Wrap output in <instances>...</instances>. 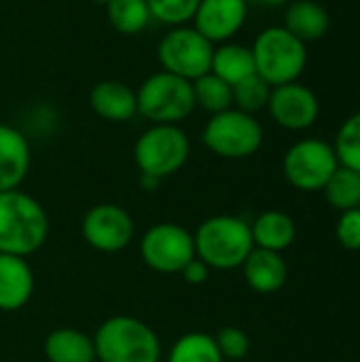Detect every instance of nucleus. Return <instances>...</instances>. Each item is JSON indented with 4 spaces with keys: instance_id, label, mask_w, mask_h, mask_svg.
Here are the masks:
<instances>
[{
    "instance_id": "obj_6",
    "label": "nucleus",
    "mask_w": 360,
    "mask_h": 362,
    "mask_svg": "<svg viewBox=\"0 0 360 362\" xmlns=\"http://www.w3.org/2000/svg\"><path fill=\"white\" fill-rule=\"evenodd\" d=\"M191 155L189 136L180 125H151L134 144V163L140 176L163 180L185 168Z\"/></svg>"
},
{
    "instance_id": "obj_24",
    "label": "nucleus",
    "mask_w": 360,
    "mask_h": 362,
    "mask_svg": "<svg viewBox=\"0 0 360 362\" xmlns=\"http://www.w3.org/2000/svg\"><path fill=\"white\" fill-rule=\"evenodd\" d=\"M195 108H202L210 115L223 112L233 108V87L219 78L216 74L208 72L195 81H191Z\"/></svg>"
},
{
    "instance_id": "obj_34",
    "label": "nucleus",
    "mask_w": 360,
    "mask_h": 362,
    "mask_svg": "<svg viewBox=\"0 0 360 362\" xmlns=\"http://www.w3.org/2000/svg\"><path fill=\"white\" fill-rule=\"evenodd\" d=\"M359 208H360V206H359Z\"/></svg>"
},
{
    "instance_id": "obj_11",
    "label": "nucleus",
    "mask_w": 360,
    "mask_h": 362,
    "mask_svg": "<svg viewBox=\"0 0 360 362\" xmlns=\"http://www.w3.org/2000/svg\"><path fill=\"white\" fill-rule=\"evenodd\" d=\"M81 235L85 244L102 255H117L136 238V223L132 214L119 204H95L81 221Z\"/></svg>"
},
{
    "instance_id": "obj_19",
    "label": "nucleus",
    "mask_w": 360,
    "mask_h": 362,
    "mask_svg": "<svg viewBox=\"0 0 360 362\" xmlns=\"http://www.w3.org/2000/svg\"><path fill=\"white\" fill-rule=\"evenodd\" d=\"M284 28L301 42L320 40L331 28V15L320 2L293 0L284 11Z\"/></svg>"
},
{
    "instance_id": "obj_22",
    "label": "nucleus",
    "mask_w": 360,
    "mask_h": 362,
    "mask_svg": "<svg viewBox=\"0 0 360 362\" xmlns=\"http://www.w3.org/2000/svg\"><path fill=\"white\" fill-rule=\"evenodd\" d=\"M166 362H225V358L219 352L214 335L189 331L172 344Z\"/></svg>"
},
{
    "instance_id": "obj_21",
    "label": "nucleus",
    "mask_w": 360,
    "mask_h": 362,
    "mask_svg": "<svg viewBox=\"0 0 360 362\" xmlns=\"http://www.w3.org/2000/svg\"><path fill=\"white\" fill-rule=\"evenodd\" d=\"M210 72L223 78L225 83H229L231 87L238 85L240 81L257 74L252 49L240 42H231V40L214 47Z\"/></svg>"
},
{
    "instance_id": "obj_12",
    "label": "nucleus",
    "mask_w": 360,
    "mask_h": 362,
    "mask_svg": "<svg viewBox=\"0 0 360 362\" xmlns=\"http://www.w3.org/2000/svg\"><path fill=\"white\" fill-rule=\"evenodd\" d=\"M267 112L280 127L289 132H303L318 121L320 102L310 87L295 81L272 87Z\"/></svg>"
},
{
    "instance_id": "obj_10",
    "label": "nucleus",
    "mask_w": 360,
    "mask_h": 362,
    "mask_svg": "<svg viewBox=\"0 0 360 362\" xmlns=\"http://www.w3.org/2000/svg\"><path fill=\"white\" fill-rule=\"evenodd\" d=\"M337 168L339 161L333 144L320 138H303L295 142L282 159V174L289 185L306 193L323 191Z\"/></svg>"
},
{
    "instance_id": "obj_4",
    "label": "nucleus",
    "mask_w": 360,
    "mask_h": 362,
    "mask_svg": "<svg viewBox=\"0 0 360 362\" xmlns=\"http://www.w3.org/2000/svg\"><path fill=\"white\" fill-rule=\"evenodd\" d=\"M257 74L272 87L295 83L308 66V49L284 25H272L259 32L252 42Z\"/></svg>"
},
{
    "instance_id": "obj_5",
    "label": "nucleus",
    "mask_w": 360,
    "mask_h": 362,
    "mask_svg": "<svg viewBox=\"0 0 360 362\" xmlns=\"http://www.w3.org/2000/svg\"><path fill=\"white\" fill-rule=\"evenodd\" d=\"M136 100L138 115L151 125H180L195 110L191 83L166 70L146 76L136 91Z\"/></svg>"
},
{
    "instance_id": "obj_31",
    "label": "nucleus",
    "mask_w": 360,
    "mask_h": 362,
    "mask_svg": "<svg viewBox=\"0 0 360 362\" xmlns=\"http://www.w3.org/2000/svg\"><path fill=\"white\" fill-rule=\"evenodd\" d=\"M210 267L204 263V261H199L197 257L193 259V261H189L187 265H185V269L178 274L187 284H191V286H202V284H206L208 280H210Z\"/></svg>"
},
{
    "instance_id": "obj_8",
    "label": "nucleus",
    "mask_w": 360,
    "mask_h": 362,
    "mask_svg": "<svg viewBox=\"0 0 360 362\" xmlns=\"http://www.w3.org/2000/svg\"><path fill=\"white\" fill-rule=\"evenodd\" d=\"M138 250L149 269L163 276L180 274L195 259L193 231L180 223H155L140 235Z\"/></svg>"
},
{
    "instance_id": "obj_18",
    "label": "nucleus",
    "mask_w": 360,
    "mask_h": 362,
    "mask_svg": "<svg viewBox=\"0 0 360 362\" xmlns=\"http://www.w3.org/2000/svg\"><path fill=\"white\" fill-rule=\"evenodd\" d=\"M47 362H98L93 337L76 327H57L42 341Z\"/></svg>"
},
{
    "instance_id": "obj_32",
    "label": "nucleus",
    "mask_w": 360,
    "mask_h": 362,
    "mask_svg": "<svg viewBox=\"0 0 360 362\" xmlns=\"http://www.w3.org/2000/svg\"><path fill=\"white\" fill-rule=\"evenodd\" d=\"M248 4H259V6H282L289 4L291 0H246Z\"/></svg>"
},
{
    "instance_id": "obj_29",
    "label": "nucleus",
    "mask_w": 360,
    "mask_h": 362,
    "mask_svg": "<svg viewBox=\"0 0 360 362\" xmlns=\"http://www.w3.org/2000/svg\"><path fill=\"white\" fill-rule=\"evenodd\" d=\"M214 341L225 361H242L250 350V339H248L246 331H242L238 327H223L214 335Z\"/></svg>"
},
{
    "instance_id": "obj_13",
    "label": "nucleus",
    "mask_w": 360,
    "mask_h": 362,
    "mask_svg": "<svg viewBox=\"0 0 360 362\" xmlns=\"http://www.w3.org/2000/svg\"><path fill=\"white\" fill-rule=\"evenodd\" d=\"M246 0H199L191 25L212 45L229 42L248 19Z\"/></svg>"
},
{
    "instance_id": "obj_20",
    "label": "nucleus",
    "mask_w": 360,
    "mask_h": 362,
    "mask_svg": "<svg viewBox=\"0 0 360 362\" xmlns=\"http://www.w3.org/2000/svg\"><path fill=\"white\" fill-rule=\"evenodd\" d=\"M255 248L284 252L297 238L295 221L282 210H265L250 223Z\"/></svg>"
},
{
    "instance_id": "obj_30",
    "label": "nucleus",
    "mask_w": 360,
    "mask_h": 362,
    "mask_svg": "<svg viewBox=\"0 0 360 362\" xmlns=\"http://www.w3.org/2000/svg\"><path fill=\"white\" fill-rule=\"evenodd\" d=\"M335 235L346 250H360V208L342 212L335 227Z\"/></svg>"
},
{
    "instance_id": "obj_3",
    "label": "nucleus",
    "mask_w": 360,
    "mask_h": 362,
    "mask_svg": "<svg viewBox=\"0 0 360 362\" xmlns=\"http://www.w3.org/2000/svg\"><path fill=\"white\" fill-rule=\"evenodd\" d=\"M93 346L98 362H159L161 339L144 320L117 314L100 322L95 329Z\"/></svg>"
},
{
    "instance_id": "obj_27",
    "label": "nucleus",
    "mask_w": 360,
    "mask_h": 362,
    "mask_svg": "<svg viewBox=\"0 0 360 362\" xmlns=\"http://www.w3.org/2000/svg\"><path fill=\"white\" fill-rule=\"evenodd\" d=\"M333 148L339 165L350 168L360 174V110L342 123Z\"/></svg>"
},
{
    "instance_id": "obj_7",
    "label": "nucleus",
    "mask_w": 360,
    "mask_h": 362,
    "mask_svg": "<svg viewBox=\"0 0 360 362\" xmlns=\"http://www.w3.org/2000/svg\"><path fill=\"white\" fill-rule=\"evenodd\" d=\"M263 138L265 134L259 119L238 108L210 115L202 129V144L223 159L252 157L261 148Z\"/></svg>"
},
{
    "instance_id": "obj_33",
    "label": "nucleus",
    "mask_w": 360,
    "mask_h": 362,
    "mask_svg": "<svg viewBox=\"0 0 360 362\" xmlns=\"http://www.w3.org/2000/svg\"><path fill=\"white\" fill-rule=\"evenodd\" d=\"M93 2H95V4H102V6H106V4H108L110 0H93Z\"/></svg>"
},
{
    "instance_id": "obj_25",
    "label": "nucleus",
    "mask_w": 360,
    "mask_h": 362,
    "mask_svg": "<svg viewBox=\"0 0 360 362\" xmlns=\"http://www.w3.org/2000/svg\"><path fill=\"white\" fill-rule=\"evenodd\" d=\"M325 197L327 202L339 210V212H346V210H352V208H359L360 206V174L350 170V168H344L339 165L333 176L329 178V182L325 185Z\"/></svg>"
},
{
    "instance_id": "obj_26",
    "label": "nucleus",
    "mask_w": 360,
    "mask_h": 362,
    "mask_svg": "<svg viewBox=\"0 0 360 362\" xmlns=\"http://www.w3.org/2000/svg\"><path fill=\"white\" fill-rule=\"evenodd\" d=\"M269 95H272V85L265 83L259 74H252L240 81L238 85H233V108L248 115H257L267 108Z\"/></svg>"
},
{
    "instance_id": "obj_23",
    "label": "nucleus",
    "mask_w": 360,
    "mask_h": 362,
    "mask_svg": "<svg viewBox=\"0 0 360 362\" xmlns=\"http://www.w3.org/2000/svg\"><path fill=\"white\" fill-rule=\"evenodd\" d=\"M106 15L115 32L123 36H136L153 21L146 0H110L106 4Z\"/></svg>"
},
{
    "instance_id": "obj_16",
    "label": "nucleus",
    "mask_w": 360,
    "mask_h": 362,
    "mask_svg": "<svg viewBox=\"0 0 360 362\" xmlns=\"http://www.w3.org/2000/svg\"><path fill=\"white\" fill-rule=\"evenodd\" d=\"M89 106L104 121L127 123L138 115L136 89L115 78L100 81L89 91Z\"/></svg>"
},
{
    "instance_id": "obj_2",
    "label": "nucleus",
    "mask_w": 360,
    "mask_h": 362,
    "mask_svg": "<svg viewBox=\"0 0 360 362\" xmlns=\"http://www.w3.org/2000/svg\"><path fill=\"white\" fill-rule=\"evenodd\" d=\"M195 257L214 272L240 269L255 248L250 223L233 214H216L193 231Z\"/></svg>"
},
{
    "instance_id": "obj_28",
    "label": "nucleus",
    "mask_w": 360,
    "mask_h": 362,
    "mask_svg": "<svg viewBox=\"0 0 360 362\" xmlns=\"http://www.w3.org/2000/svg\"><path fill=\"white\" fill-rule=\"evenodd\" d=\"M151 17L163 25H189L195 17L199 0H146Z\"/></svg>"
},
{
    "instance_id": "obj_17",
    "label": "nucleus",
    "mask_w": 360,
    "mask_h": 362,
    "mask_svg": "<svg viewBox=\"0 0 360 362\" xmlns=\"http://www.w3.org/2000/svg\"><path fill=\"white\" fill-rule=\"evenodd\" d=\"M240 269L246 284L259 295H274L289 280V267L282 252H272L263 248H252Z\"/></svg>"
},
{
    "instance_id": "obj_14",
    "label": "nucleus",
    "mask_w": 360,
    "mask_h": 362,
    "mask_svg": "<svg viewBox=\"0 0 360 362\" xmlns=\"http://www.w3.org/2000/svg\"><path fill=\"white\" fill-rule=\"evenodd\" d=\"M36 276L28 259L0 255V312H19L34 295Z\"/></svg>"
},
{
    "instance_id": "obj_15",
    "label": "nucleus",
    "mask_w": 360,
    "mask_h": 362,
    "mask_svg": "<svg viewBox=\"0 0 360 362\" xmlns=\"http://www.w3.org/2000/svg\"><path fill=\"white\" fill-rule=\"evenodd\" d=\"M32 165V148L23 132L0 123V193L21 189Z\"/></svg>"
},
{
    "instance_id": "obj_9",
    "label": "nucleus",
    "mask_w": 360,
    "mask_h": 362,
    "mask_svg": "<svg viewBox=\"0 0 360 362\" xmlns=\"http://www.w3.org/2000/svg\"><path fill=\"white\" fill-rule=\"evenodd\" d=\"M214 47L216 45H212L189 23L170 28V32L163 34L157 47V57L161 70L191 83L210 72Z\"/></svg>"
},
{
    "instance_id": "obj_1",
    "label": "nucleus",
    "mask_w": 360,
    "mask_h": 362,
    "mask_svg": "<svg viewBox=\"0 0 360 362\" xmlns=\"http://www.w3.org/2000/svg\"><path fill=\"white\" fill-rule=\"evenodd\" d=\"M51 221L45 206L21 189L0 193V255L30 259L49 238Z\"/></svg>"
}]
</instances>
